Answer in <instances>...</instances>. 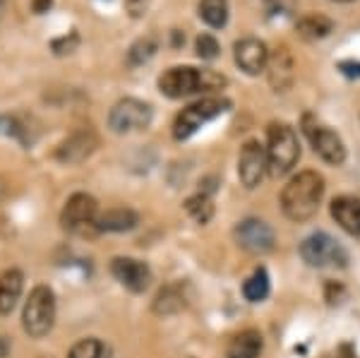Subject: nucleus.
<instances>
[{
    "mask_svg": "<svg viewBox=\"0 0 360 358\" xmlns=\"http://www.w3.org/2000/svg\"><path fill=\"white\" fill-rule=\"evenodd\" d=\"M324 198V178L317 171H300L281 193V210L291 222H307L317 215Z\"/></svg>",
    "mask_w": 360,
    "mask_h": 358,
    "instance_id": "1",
    "label": "nucleus"
},
{
    "mask_svg": "<svg viewBox=\"0 0 360 358\" xmlns=\"http://www.w3.org/2000/svg\"><path fill=\"white\" fill-rule=\"evenodd\" d=\"M224 84L226 79L221 75H214L209 70H195L190 65L171 68V70H166L159 77V89L168 99H183V96H190L200 89H219Z\"/></svg>",
    "mask_w": 360,
    "mask_h": 358,
    "instance_id": "2",
    "label": "nucleus"
},
{
    "mask_svg": "<svg viewBox=\"0 0 360 358\" xmlns=\"http://www.w3.org/2000/svg\"><path fill=\"white\" fill-rule=\"evenodd\" d=\"M266 159H269L271 176H286L288 171L298 164L300 144L298 135L291 125L271 123L266 130Z\"/></svg>",
    "mask_w": 360,
    "mask_h": 358,
    "instance_id": "3",
    "label": "nucleus"
},
{
    "mask_svg": "<svg viewBox=\"0 0 360 358\" xmlns=\"http://www.w3.org/2000/svg\"><path fill=\"white\" fill-rule=\"evenodd\" d=\"M56 322V296L49 286H37L29 293L25 303V313H22V327L29 337L41 339L51 330Z\"/></svg>",
    "mask_w": 360,
    "mask_h": 358,
    "instance_id": "4",
    "label": "nucleus"
},
{
    "mask_svg": "<svg viewBox=\"0 0 360 358\" xmlns=\"http://www.w3.org/2000/svg\"><path fill=\"white\" fill-rule=\"evenodd\" d=\"M300 255L310 267H346L348 262V252L344 250V245L336 238H332L324 231H317V234L307 236V238L300 243Z\"/></svg>",
    "mask_w": 360,
    "mask_h": 358,
    "instance_id": "5",
    "label": "nucleus"
},
{
    "mask_svg": "<svg viewBox=\"0 0 360 358\" xmlns=\"http://www.w3.org/2000/svg\"><path fill=\"white\" fill-rule=\"evenodd\" d=\"M229 106L231 103L226 99H212V96L190 103L188 108H183V111L178 113L176 123H173V137H176V140H188V137H193L202 125L219 118Z\"/></svg>",
    "mask_w": 360,
    "mask_h": 358,
    "instance_id": "6",
    "label": "nucleus"
},
{
    "mask_svg": "<svg viewBox=\"0 0 360 358\" xmlns=\"http://www.w3.org/2000/svg\"><path fill=\"white\" fill-rule=\"evenodd\" d=\"M152 106L139 99H120L108 113V128L118 135H127V132L144 130L152 123Z\"/></svg>",
    "mask_w": 360,
    "mask_h": 358,
    "instance_id": "7",
    "label": "nucleus"
},
{
    "mask_svg": "<svg viewBox=\"0 0 360 358\" xmlns=\"http://www.w3.org/2000/svg\"><path fill=\"white\" fill-rule=\"evenodd\" d=\"M96 219H98L96 200L86 193H75L65 202V207H63L60 224L68 231H75V234H86L89 229H96Z\"/></svg>",
    "mask_w": 360,
    "mask_h": 358,
    "instance_id": "8",
    "label": "nucleus"
},
{
    "mask_svg": "<svg viewBox=\"0 0 360 358\" xmlns=\"http://www.w3.org/2000/svg\"><path fill=\"white\" fill-rule=\"evenodd\" d=\"M305 135H307V140L312 142V149H315L327 164L341 166L346 161V147H344V142H341V137L336 135L334 130H329L327 125L312 120L310 115L305 118Z\"/></svg>",
    "mask_w": 360,
    "mask_h": 358,
    "instance_id": "9",
    "label": "nucleus"
},
{
    "mask_svg": "<svg viewBox=\"0 0 360 358\" xmlns=\"http://www.w3.org/2000/svg\"><path fill=\"white\" fill-rule=\"evenodd\" d=\"M233 236L236 243L248 252L262 255V252L274 250V229L266 222H262V219H245V222H240L233 229Z\"/></svg>",
    "mask_w": 360,
    "mask_h": 358,
    "instance_id": "10",
    "label": "nucleus"
},
{
    "mask_svg": "<svg viewBox=\"0 0 360 358\" xmlns=\"http://www.w3.org/2000/svg\"><path fill=\"white\" fill-rule=\"evenodd\" d=\"M269 171V159H266V149L259 142L250 140L243 144L240 157H238V176L245 188H257L262 183L264 173Z\"/></svg>",
    "mask_w": 360,
    "mask_h": 358,
    "instance_id": "11",
    "label": "nucleus"
},
{
    "mask_svg": "<svg viewBox=\"0 0 360 358\" xmlns=\"http://www.w3.org/2000/svg\"><path fill=\"white\" fill-rule=\"evenodd\" d=\"M111 272L115 279L125 288H130L132 293L147 291L149 281H152V269L135 257H115L111 262Z\"/></svg>",
    "mask_w": 360,
    "mask_h": 358,
    "instance_id": "12",
    "label": "nucleus"
},
{
    "mask_svg": "<svg viewBox=\"0 0 360 358\" xmlns=\"http://www.w3.org/2000/svg\"><path fill=\"white\" fill-rule=\"evenodd\" d=\"M98 147V137L94 135V130H77L68 137L65 142L58 144L56 149V159L63 164H82L84 159H89L94 154V149Z\"/></svg>",
    "mask_w": 360,
    "mask_h": 358,
    "instance_id": "13",
    "label": "nucleus"
},
{
    "mask_svg": "<svg viewBox=\"0 0 360 358\" xmlns=\"http://www.w3.org/2000/svg\"><path fill=\"white\" fill-rule=\"evenodd\" d=\"M236 63L240 65V70H245L248 75H257L262 72L269 63V51L259 39H243L236 44Z\"/></svg>",
    "mask_w": 360,
    "mask_h": 358,
    "instance_id": "14",
    "label": "nucleus"
},
{
    "mask_svg": "<svg viewBox=\"0 0 360 358\" xmlns=\"http://www.w3.org/2000/svg\"><path fill=\"white\" fill-rule=\"evenodd\" d=\"M269 84L274 87L276 91H283L288 89L293 82V58L288 53L286 46H278L274 53L269 56Z\"/></svg>",
    "mask_w": 360,
    "mask_h": 358,
    "instance_id": "15",
    "label": "nucleus"
},
{
    "mask_svg": "<svg viewBox=\"0 0 360 358\" xmlns=\"http://www.w3.org/2000/svg\"><path fill=\"white\" fill-rule=\"evenodd\" d=\"M332 217L341 229L351 236H360V200L351 195H341L332 202Z\"/></svg>",
    "mask_w": 360,
    "mask_h": 358,
    "instance_id": "16",
    "label": "nucleus"
},
{
    "mask_svg": "<svg viewBox=\"0 0 360 358\" xmlns=\"http://www.w3.org/2000/svg\"><path fill=\"white\" fill-rule=\"evenodd\" d=\"M22 288H25V276H22L20 269H8V272L0 274V313H13V308L22 296Z\"/></svg>",
    "mask_w": 360,
    "mask_h": 358,
    "instance_id": "17",
    "label": "nucleus"
},
{
    "mask_svg": "<svg viewBox=\"0 0 360 358\" xmlns=\"http://www.w3.org/2000/svg\"><path fill=\"white\" fill-rule=\"evenodd\" d=\"M262 354V334L257 330H245L231 339L226 358H259Z\"/></svg>",
    "mask_w": 360,
    "mask_h": 358,
    "instance_id": "18",
    "label": "nucleus"
},
{
    "mask_svg": "<svg viewBox=\"0 0 360 358\" xmlns=\"http://www.w3.org/2000/svg\"><path fill=\"white\" fill-rule=\"evenodd\" d=\"M137 226V215L132 210H108L106 215L96 219V231H111V234H120V231H130Z\"/></svg>",
    "mask_w": 360,
    "mask_h": 358,
    "instance_id": "19",
    "label": "nucleus"
},
{
    "mask_svg": "<svg viewBox=\"0 0 360 358\" xmlns=\"http://www.w3.org/2000/svg\"><path fill=\"white\" fill-rule=\"evenodd\" d=\"M298 37L305 39V41H317V39H324L329 32L334 29L332 20L324 15H305L303 20H298Z\"/></svg>",
    "mask_w": 360,
    "mask_h": 358,
    "instance_id": "20",
    "label": "nucleus"
},
{
    "mask_svg": "<svg viewBox=\"0 0 360 358\" xmlns=\"http://www.w3.org/2000/svg\"><path fill=\"white\" fill-rule=\"evenodd\" d=\"M188 305L185 301V293H183V286L180 284H173V286H166L164 291L156 296L154 301V313L159 315H173V313H180V310Z\"/></svg>",
    "mask_w": 360,
    "mask_h": 358,
    "instance_id": "21",
    "label": "nucleus"
},
{
    "mask_svg": "<svg viewBox=\"0 0 360 358\" xmlns=\"http://www.w3.org/2000/svg\"><path fill=\"white\" fill-rule=\"evenodd\" d=\"M243 293H245V298L250 303L264 301V298L269 296V274H266V269L262 267L255 269L245 279V284H243Z\"/></svg>",
    "mask_w": 360,
    "mask_h": 358,
    "instance_id": "22",
    "label": "nucleus"
},
{
    "mask_svg": "<svg viewBox=\"0 0 360 358\" xmlns=\"http://www.w3.org/2000/svg\"><path fill=\"white\" fill-rule=\"evenodd\" d=\"M200 17L214 29L224 27L226 20H229V0H202Z\"/></svg>",
    "mask_w": 360,
    "mask_h": 358,
    "instance_id": "23",
    "label": "nucleus"
},
{
    "mask_svg": "<svg viewBox=\"0 0 360 358\" xmlns=\"http://www.w3.org/2000/svg\"><path fill=\"white\" fill-rule=\"evenodd\" d=\"M185 210H188V215L193 217L197 224H207L209 219L214 217V202L207 193H200L185 202Z\"/></svg>",
    "mask_w": 360,
    "mask_h": 358,
    "instance_id": "24",
    "label": "nucleus"
},
{
    "mask_svg": "<svg viewBox=\"0 0 360 358\" xmlns=\"http://www.w3.org/2000/svg\"><path fill=\"white\" fill-rule=\"evenodd\" d=\"M68 358H111V351L98 339H82L70 349Z\"/></svg>",
    "mask_w": 360,
    "mask_h": 358,
    "instance_id": "25",
    "label": "nucleus"
},
{
    "mask_svg": "<svg viewBox=\"0 0 360 358\" xmlns=\"http://www.w3.org/2000/svg\"><path fill=\"white\" fill-rule=\"evenodd\" d=\"M154 53H156V39L154 37H144V39H139V41L132 44L127 58H130L132 65H142V63H147Z\"/></svg>",
    "mask_w": 360,
    "mask_h": 358,
    "instance_id": "26",
    "label": "nucleus"
},
{
    "mask_svg": "<svg viewBox=\"0 0 360 358\" xmlns=\"http://www.w3.org/2000/svg\"><path fill=\"white\" fill-rule=\"evenodd\" d=\"M197 56L205 58V60H214V58L219 56V41L212 37V34H202V37H197Z\"/></svg>",
    "mask_w": 360,
    "mask_h": 358,
    "instance_id": "27",
    "label": "nucleus"
},
{
    "mask_svg": "<svg viewBox=\"0 0 360 358\" xmlns=\"http://www.w3.org/2000/svg\"><path fill=\"white\" fill-rule=\"evenodd\" d=\"M149 3H152V0H125L127 13H130L132 17H142L144 13H147Z\"/></svg>",
    "mask_w": 360,
    "mask_h": 358,
    "instance_id": "28",
    "label": "nucleus"
},
{
    "mask_svg": "<svg viewBox=\"0 0 360 358\" xmlns=\"http://www.w3.org/2000/svg\"><path fill=\"white\" fill-rule=\"evenodd\" d=\"M341 72L348 75V77H360V63H353V60H346L341 63Z\"/></svg>",
    "mask_w": 360,
    "mask_h": 358,
    "instance_id": "29",
    "label": "nucleus"
},
{
    "mask_svg": "<svg viewBox=\"0 0 360 358\" xmlns=\"http://www.w3.org/2000/svg\"><path fill=\"white\" fill-rule=\"evenodd\" d=\"M8 354H10V344L5 342L3 337H0V358H5V356H8Z\"/></svg>",
    "mask_w": 360,
    "mask_h": 358,
    "instance_id": "30",
    "label": "nucleus"
},
{
    "mask_svg": "<svg viewBox=\"0 0 360 358\" xmlns=\"http://www.w3.org/2000/svg\"><path fill=\"white\" fill-rule=\"evenodd\" d=\"M336 358H356V356H353V351L348 349V346H344V349H341V354L336 356Z\"/></svg>",
    "mask_w": 360,
    "mask_h": 358,
    "instance_id": "31",
    "label": "nucleus"
},
{
    "mask_svg": "<svg viewBox=\"0 0 360 358\" xmlns=\"http://www.w3.org/2000/svg\"><path fill=\"white\" fill-rule=\"evenodd\" d=\"M3 8H5V0H0V15H3Z\"/></svg>",
    "mask_w": 360,
    "mask_h": 358,
    "instance_id": "32",
    "label": "nucleus"
},
{
    "mask_svg": "<svg viewBox=\"0 0 360 358\" xmlns=\"http://www.w3.org/2000/svg\"><path fill=\"white\" fill-rule=\"evenodd\" d=\"M0 198H3V183H0Z\"/></svg>",
    "mask_w": 360,
    "mask_h": 358,
    "instance_id": "33",
    "label": "nucleus"
},
{
    "mask_svg": "<svg viewBox=\"0 0 360 358\" xmlns=\"http://www.w3.org/2000/svg\"><path fill=\"white\" fill-rule=\"evenodd\" d=\"M336 3H348V0H336Z\"/></svg>",
    "mask_w": 360,
    "mask_h": 358,
    "instance_id": "34",
    "label": "nucleus"
}]
</instances>
